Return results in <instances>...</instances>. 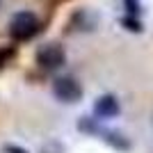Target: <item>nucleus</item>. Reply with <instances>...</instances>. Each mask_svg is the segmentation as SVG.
<instances>
[{
  "label": "nucleus",
  "instance_id": "1",
  "mask_svg": "<svg viewBox=\"0 0 153 153\" xmlns=\"http://www.w3.org/2000/svg\"><path fill=\"white\" fill-rule=\"evenodd\" d=\"M39 30V21L32 12H19L14 14L12 23H9V34H12L16 41H25L32 39Z\"/></svg>",
  "mask_w": 153,
  "mask_h": 153
},
{
  "label": "nucleus",
  "instance_id": "2",
  "mask_svg": "<svg viewBox=\"0 0 153 153\" xmlns=\"http://www.w3.org/2000/svg\"><path fill=\"white\" fill-rule=\"evenodd\" d=\"M64 62H66V53L57 44H46L44 48L37 51V64L44 71H57L64 66Z\"/></svg>",
  "mask_w": 153,
  "mask_h": 153
},
{
  "label": "nucleus",
  "instance_id": "3",
  "mask_svg": "<svg viewBox=\"0 0 153 153\" xmlns=\"http://www.w3.org/2000/svg\"><path fill=\"white\" fill-rule=\"evenodd\" d=\"M53 94L57 96L62 103H76L82 98V87L76 78L71 76H62L53 82Z\"/></svg>",
  "mask_w": 153,
  "mask_h": 153
},
{
  "label": "nucleus",
  "instance_id": "4",
  "mask_svg": "<svg viewBox=\"0 0 153 153\" xmlns=\"http://www.w3.org/2000/svg\"><path fill=\"white\" fill-rule=\"evenodd\" d=\"M119 110H121L119 101L110 94L96 98V103H94V112H96V117H101V119H112V117L119 114Z\"/></svg>",
  "mask_w": 153,
  "mask_h": 153
},
{
  "label": "nucleus",
  "instance_id": "5",
  "mask_svg": "<svg viewBox=\"0 0 153 153\" xmlns=\"http://www.w3.org/2000/svg\"><path fill=\"white\" fill-rule=\"evenodd\" d=\"M12 55H14L12 48H0V69H2V66L9 62V57H12Z\"/></svg>",
  "mask_w": 153,
  "mask_h": 153
},
{
  "label": "nucleus",
  "instance_id": "6",
  "mask_svg": "<svg viewBox=\"0 0 153 153\" xmlns=\"http://www.w3.org/2000/svg\"><path fill=\"white\" fill-rule=\"evenodd\" d=\"M123 25H128V30H133V32H140L142 30V25L137 23V21H133V19H123Z\"/></svg>",
  "mask_w": 153,
  "mask_h": 153
},
{
  "label": "nucleus",
  "instance_id": "7",
  "mask_svg": "<svg viewBox=\"0 0 153 153\" xmlns=\"http://www.w3.org/2000/svg\"><path fill=\"white\" fill-rule=\"evenodd\" d=\"M126 7H128V12H137L140 9V5H137V0H126Z\"/></svg>",
  "mask_w": 153,
  "mask_h": 153
},
{
  "label": "nucleus",
  "instance_id": "8",
  "mask_svg": "<svg viewBox=\"0 0 153 153\" xmlns=\"http://www.w3.org/2000/svg\"><path fill=\"white\" fill-rule=\"evenodd\" d=\"M5 151H7V153H27V151H23V149H16V146H7Z\"/></svg>",
  "mask_w": 153,
  "mask_h": 153
}]
</instances>
